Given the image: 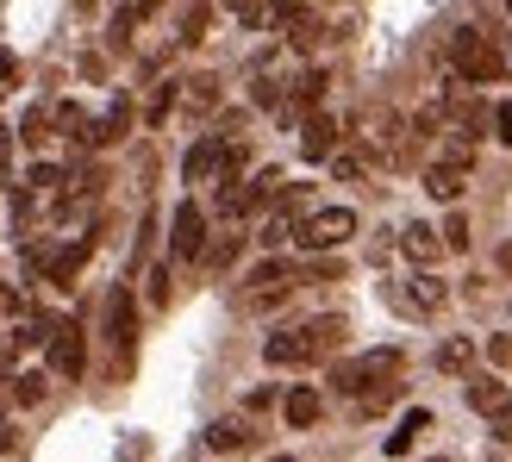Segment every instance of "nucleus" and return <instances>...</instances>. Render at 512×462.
Returning <instances> with one entry per match:
<instances>
[{
  "label": "nucleus",
  "instance_id": "nucleus-1",
  "mask_svg": "<svg viewBox=\"0 0 512 462\" xmlns=\"http://www.w3.org/2000/svg\"><path fill=\"white\" fill-rule=\"evenodd\" d=\"M450 63L463 82H500L506 75V57L494 50V38L481 32V25H456L450 32Z\"/></svg>",
  "mask_w": 512,
  "mask_h": 462
},
{
  "label": "nucleus",
  "instance_id": "nucleus-2",
  "mask_svg": "<svg viewBox=\"0 0 512 462\" xmlns=\"http://www.w3.org/2000/svg\"><path fill=\"white\" fill-rule=\"evenodd\" d=\"M394 375H400V350H369V356H350V363L331 369V388L363 400L369 388H381V381H394Z\"/></svg>",
  "mask_w": 512,
  "mask_h": 462
},
{
  "label": "nucleus",
  "instance_id": "nucleus-3",
  "mask_svg": "<svg viewBox=\"0 0 512 462\" xmlns=\"http://www.w3.org/2000/svg\"><path fill=\"white\" fill-rule=\"evenodd\" d=\"M356 238V213L350 207H313V213H306L300 225H294V244L300 250H338V244H350Z\"/></svg>",
  "mask_w": 512,
  "mask_h": 462
},
{
  "label": "nucleus",
  "instance_id": "nucleus-4",
  "mask_svg": "<svg viewBox=\"0 0 512 462\" xmlns=\"http://www.w3.org/2000/svg\"><path fill=\"white\" fill-rule=\"evenodd\" d=\"M319 338H313V325H294V331H269L263 338V363L269 369H300V363H319Z\"/></svg>",
  "mask_w": 512,
  "mask_h": 462
},
{
  "label": "nucleus",
  "instance_id": "nucleus-5",
  "mask_svg": "<svg viewBox=\"0 0 512 462\" xmlns=\"http://www.w3.org/2000/svg\"><path fill=\"white\" fill-rule=\"evenodd\" d=\"M169 256L175 263H194V256H207V213L194 207V200H182L169 219Z\"/></svg>",
  "mask_w": 512,
  "mask_h": 462
},
{
  "label": "nucleus",
  "instance_id": "nucleus-6",
  "mask_svg": "<svg viewBox=\"0 0 512 462\" xmlns=\"http://www.w3.org/2000/svg\"><path fill=\"white\" fill-rule=\"evenodd\" d=\"M50 375H82V363H88V338H82V325L75 319H57V331H50Z\"/></svg>",
  "mask_w": 512,
  "mask_h": 462
},
{
  "label": "nucleus",
  "instance_id": "nucleus-7",
  "mask_svg": "<svg viewBox=\"0 0 512 462\" xmlns=\"http://www.w3.org/2000/svg\"><path fill=\"white\" fill-rule=\"evenodd\" d=\"M88 250H94V238H82V244H63V250H32V263L50 275V281H57V288H69V281L75 275H82V263H88Z\"/></svg>",
  "mask_w": 512,
  "mask_h": 462
},
{
  "label": "nucleus",
  "instance_id": "nucleus-8",
  "mask_svg": "<svg viewBox=\"0 0 512 462\" xmlns=\"http://www.w3.org/2000/svg\"><path fill=\"white\" fill-rule=\"evenodd\" d=\"M225 150H232V138H219V132H207L188 157H182V175L188 182H213V175H225Z\"/></svg>",
  "mask_w": 512,
  "mask_h": 462
},
{
  "label": "nucleus",
  "instance_id": "nucleus-9",
  "mask_svg": "<svg viewBox=\"0 0 512 462\" xmlns=\"http://www.w3.org/2000/svg\"><path fill=\"white\" fill-rule=\"evenodd\" d=\"M331 150H338V125H331V113H306L300 119V157L306 163H331Z\"/></svg>",
  "mask_w": 512,
  "mask_h": 462
},
{
  "label": "nucleus",
  "instance_id": "nucleus-10",
  "mask_svg": "<svg viewBox=\"0 0 512 462\" xmlns=\"http://www.w3.org/2000/svg\"><path fill=\"white\" fill-rule=\"evenodd\" d=\"M132 331H138V306H132V288H113V294H107V338H113V350H119V356L132 350Z\"/></svg>",
  "mask_w": 512,
  "mask_h": 462
},
{
  "label": "nucleus",
  "instance_id": "nucleus-11",
  "mask_svg": "<svg viewBox=\"0 0 512 462\" xmlns=\"http://www.w3.org/2000/svg\"><path fill=\"white\" fill-rule=\"evenodd\" d=\"M463 188H469V169H463V163H444V157H438V163L425 169V194L444 200V207H456V200H463Z\"/></svg>",
  "mask_w": 512,
  "mask_h": 462
},
{
  "label": "nucleus",
  "instance_id": "nucleus-12",
  "mask_svg": "<svg viewBox=\"0 0 512 462\" xmlns=\"http://www.w3.org/2000/svg\"><path fill=\"white\" fill-rule=\"evenodd\" d=\"M394 300L406 306V313H438V306L450 300V288H444L438 275H413V281H406V288H400Z\"/></svg>",
  "mask_w": 512,
  "mask_h": 462
},
{
  "label": "nucleus",
  "instance_id": "nucleus-13",
  "mask_svg": "<svg viewBox=\"0 0 512 462\" xmlns=\"http://www.w3.org/2000/svg\"><path fill=\"white\" fill-rule=\"evenodd\" d=\"M400 250L413 256L419 269H431V263H438V256H444V231L419 219V225H406V231H400Z\"/></svg>",
  "mask_w": 512,
  "mask_h": 462
},
{
  "label": "nucleus",
  "instance_id": "nucleus-14",
  "mask_svg": "<svg viewBox=\"0 0 512 462\" xmlns=\"http://www.w3.org/2000/svg\"><path fill=\"white\" fill-rule=\"evenodd\" d=\"M256 444V431L244 425V419H213L207 425V450H219V456H238V450H250Z\"/></svg>",
  "mask_w": 512,
  "mask_h": 462
},
{
  "label": "nucleus",
  "instance_id": "nucleus-15",
  "mask_svg": "<svg viewBox=\"0 0 512 462\" xmlns=\"http://www.w3.org/2000/svg\"><path fill=\"white\" fill-rule=\"evenodd\" d=\"M319 413H325V400H319V388H288V400H281V419H288L294 431H306V425H319Z\"/></svg>",
  "mask_w": 512,
  "mask_h": 462
},
{
  "label": "nucleus",
  "instance_id": "nucleus-16",
  "mask_svg": "<svg viewBox=\"0 0 512 462\" xmlns=\"http://www.w3.org/2000/svg\"><path fill=\"white\" fill-rule=\"evenodd\" d=\"M125 132H132V100H113V107H107V119H100L94 125V132H88V150H100V144H113V138H125Z\"/></svg>",
  "mask_w": 512,
  "mask_h": 462
},
{
  "label": "nucleus",
  "instance_id": "nucleus-17",
  "mask_svg": "<svg viewBox=\"0 0 512 462\" xmlns=\"http://www.w3.org/2000/svg\"><path fill=\"white\" fill-rule=\"evenodd\" d=\"M463 394H469V406H475V413H488V419H494L500 406L512 400V394L500 388V375H469V388H463Z\"/></svg>",
  "mask_w": 512,
  "mask_h": 462
},
{
  "label": "nucleus",
  "instance_id": "nucleus-18",
  "mask_svg": "<svg viewBox=\"0 0 512 462\" xmlns=\"http://www.w3.org/2000/svg\"><path fill=\"white\" fill-rule=\"evenodd\" d=\"M431 363H438V375H469L475 369V338H444Z\"/></svg>",
  "mask_w": 512,
  "mask_h": 462
},
{
  "label": "nucleus",
  "instance_id": "nucleus-19",
  "mask_svg": "<svg viewBox=\"0 0 512 462\" xmlns=\"http://www.w3.org/2000/svg\"><path fill=\"white\" fill-rule=\"evenodd\" d=\"M325 82H331L325 69H306L300 82L288 88V107H294V113H319V100H325Z\"/></svg>",
  "mask_w": 512,
  "mask_h": 462
},
{
  "label": "nucleus",
  "instance_id": "nucleus-20",
  "mask_svg": "<svg viewBox=\"0 0 512 462\" xmlns=\"http://www.w3.org/2000/svg\"><path fill=\"white\" fill-rule=\"evenodd\" d=\"M269 213H281V219H306V213H313V188H300V182H288V188H281L275 200H269Z\"/></svg>",
  "mask_w": 512,
  "mask_h": 462
},
{
  "label": "nucleus",
  "instance_id": "nucleus-21",
  "mask_svg": "<svg viewBox=\"0 0 512 462\" xmlns=\"http://www.w3.org/2000/svg\"><path fill=\"white\" fill-rule=\"evenodd\" d=\"M263 288H294V269L281 263V256H269V263L250 269V288H244V294H263Z\"/></svg>",
  "mask_w": 512,
  "mask_h": 462
},
{
  "label": "nucleus",
  "instance_id": "nucleus-22",
  "mask_svg": "<svg viewBox=\"0 0 512 462\" xmlns=\"http://www.w3.org/2000/svg\"><path fill=\"white\" fill-rule=\"evenodd\" d=\"M281 32H288V44H294V50H319V38H325V19H319V13H300V19H288V25H281Z\"/></svg>",
  "mask_w": 512,
  "mask_h": 462
},
{
  "label": "nucleus",
  "instance_id": "nucleus-23",
  "mask_svg": "<svg viewBox=\"0 0 512 462\" xmlns=\"http://www.w3.org/2000/svg\"><path fill=\"white\" fill-rule=\"evenodd\" d=\"M7 394H13L19 406H38V400L50 394V375H44V369H19V375H13V388H7Z\"/></svg>",
  "mask_w": 512,
  "mask_h": 462
},
{
  "label": "nucleus",
  "instance_id": "nucleus-24",
  "mask_svg": "<svg viewBox=\"0 0 512 462\" xmlns=\"http://www.w3.org/2000/svg\"><path fill=\"white\" fill-rule=\"evenodd\" d=\"M331 175H338V182H363L369 157H363V150H331Z\"/></svg>",
  "mask_w": 512,
  "mask_h": 462
},
{
  "label": "nucleus",
  "instance_id": "nucleus-25",
  "mask_svg": "<svg viewBox=\"0 0 512 462\" xmlns=\"http://www.w3.org/2000/svg\"><path fill=\"white\" fill-rule=\"evenodd\" d=\"M250 100H256V107H288V88H281L269 69H256V82H250Z\"/></svg>",
  "mask_w": 512,
  "mask_h": 462
},
{
  "label": "nucleus",
  "instance_id": "nucleus-26",
  "mask_svg": "<svg viewBox=\"0 0 512 462\" xmlns=\"http://www.w3.org/2000/svg\"><path fill=\"white\" fill-rule=\"evenodd\" d=\"M188 107H200V113L219 107V75H188Z\"/></svg>",
  "mask_w": 512,
  "mask_h": 462
},
{
  "label": "nucleus",
  "instance_id": "nucleus-27",
  "mask_svg": "<svg viewBox=\"0 0 512 462\" xmlns=\"http://www.w3.org/2000/svg\"><path fill=\"white\" fill-rule=\"evenodd\" d=\"M425 425H431V413H406V419H400V431L388 438V456H406V450H413V438H419Z\"/></svg>",
  "mask_w": 512,
  "mask_h": 462
},
{
  "label": "nucleus",
  "instance_id": "nucleus-28",
  "mask_svg": "<svg viewBox=\"0 0 512 462\" xmlns=\"http://www.w3.org/2000/svg\"><path fill=\"white\" fill-rule=\"evenodd\" d=\"M394 400H400V381H381V388H369V394L356 400V406H363V419H375V413H388Z\"/></svg>",
  "mask_w": 512,
  "mask_h": 462
},
{
  "label": "nucleus",
  "instance_id": "nucleus-29",
  "mask_svg": "<svg viewBox=\"0 0 512 462\" xmlns=\"http://www.w3.org/2000/svg\"><path fill=\"white\" fill-rule=\"evenodd\" d=\"M57 182H69V175H63L57 163H32V169H25V188H32V194H50Z\"/></svg>",
  "mask_w": 512,
  "mask_h": 462
},
{
  "label": "nucleus",
  "instance_id": "nucleus-30",
  "mask_svg": "<svg viewBox=\"0 0 512 462\" xmlns=\"http://www.w3.org/2000/svg\"><path fill=\"white\" fill-rule=\"evenodd\" d=\"M238 250H244V231H225V238L207 250V263H213V269H232V263H238Z\"/></svg>",
  "mask_w": 512,
  "mask_h": 462
},
{
  "label": "nucleus",
  "instance_id": "nucleus-31",
  "mask_svg": "<svg viewBox=\"0 0 512 462\" xmlns=\"http://www.w3.org/2000/svg\"><path fill=\"white\" fill-rule=\"evenodd\" d=\"M207 25H213V7L200 0V7H188V19H182V44H200V38H207Z\"/></svg>",
  "mask_w": 512,
  "mask_h": 462
},
{
  "label": "nucleus",
  "instance_id": "nucleus-32",
  "mask_svg": "<svg viewBox=\"0 0 512 462\" xmlns=\"http://www.w3.org/2000/svg\"><path fill=\"white\" fill-rule=\"evenodd\" d=\"M438 231H444V250H469V244H475V231H469V219H463V213H450Z\"/></svg>",
  "mask_w": 512,
  "mask_h": 462
},
{
  "label": "nucleus",
  "instance_id": "nucleus-33",
  "mask_svg": "<svg viewBox=\"0 0 512 462\" xmlns=\"http://www.w3.org/2000/svg\"><path fill=\"white\" fill-rule=\"evenodd\" d=\"M19 138H25V144H44V138H50V113H44V107H32V113L19 119Z\"/></svg>",
  "mask_w": 512,
  "mask_h": 462
},
{
  "label": "nucleus",
  "instance_id": "nucleus-34",
  "mask_svg": "<svg viewBox=\"0 0 512 462\" xmlns=\"http://www.w3.org/2000/svg\"><path fill=\"white\" fill-rule=\"evenodd\" d=\"M256 238H263L269 250H275V244H288V238H294V219H281V213H269V219H263V231H256Z\"/></svg>",
  "mask_w": 512,
  "mask_h": 462
},
{
  "label": "nucleus",
  "instance_id": "nucleus-35",
  "mask_svg": "<svg viewBox=\"0 0 512 462\" xmlns=\"http://www.w3.org/2000/svg\"><path fill=\"white\" fill-rule=\"evenodd\" d=\"M169 107H175V82H163L157 94H150V113H144V119H150V125H163V119H169Z\"/></svg>",
  "mask_w": 512,
  "mask_h": 462
},
{
  "label": "nucleus",
  "instance_id": "nucleus-36",
  "mask_svg": "<svg viewBox=\"0 0 512 462\" xmlns=\"http://www.w3.org/2000/svg\"><path fill=\"white\" fill-rule=\"evenodd\" d=\"M13 88H19V57H13L7 44H0V100H7Z\"/></svg>",
  "mask_w": 512,
  "mask_h": 462
},
{
  "label": "nucleus",
  "instance_id": "nucleus-37",
  "mask_svg": "<svg viewBox=\"0 0 512 462\" xmlns=\"http://www.w3.org/2000/svg\"><path fill=\"white\" fill-rule=\"evenodd\" d=\"M150 300H157V306H169V263H157V269H150Z\"/></svg>",
  "mask_w": 512,
  "mask_h": 462
},
{
  "label": "nucleus",
  "instance_id": "nucleus-38",
  "mask_svg": "<svg viewBox=\"0 0 512 462\" xmlns=\"http://www.w3.org/2000/svg\"><path fill=\"white\" fill-rule=\"evenodd\" d=\"M494 138L512 144V100H500V107H494Z\"/></svg>",
  "mask_w": 512,
  "mask_h": 462
},
{
  "label": "nucleus",
  "instance_id": "nucleus-39",
  "mask_svg": "<svg viewBox=\"0 0 512 462\" xmlns=\"http://www.w3.org/2000/svg\"><path fill=\"white\" fill-rule=\"evenodd\" d=\"M494 431H500V438H512V400H506L500 413H494Z\"/></svg>",
  "mask_w": 512,
  "mask_h": 462
},
{
  "label": "nucleus",
  "instance_id": "nucleus-40",
  "mask_svg": "<svg viewBox=\"0 0 512 462\" xmlns=\"http://www.w3.org/2000/svg\"><path fill=\"white\" fill-rule=\"evenodd\" d=\"M488 356H494V363H512V338H494V344H488Z\"/></svg>",
  "mask_w": 512,
  "mask_h": 462
},
{
  "label": "nucleus",
  "instance_id": "nucleus-41",
  "mask_svg": "<svg viewBox=\"0 0 512 462\" xmlns=\"http://www.w3.org/2000/svg\"><path fill=\"white\" fill-rule=\"evenodd\" d=\"M13 444H19V431H13V425H0V456H7Z\"/></svg>",
  "mask_w": 512,
  "mask_h": 462
},
{
  "label": "nucleus",
  "instance_id": "nucleus-42",
  "mask_svg": "<svg viewBox=\"0 0 512 462\" xmlns=\"http://www.w3.org/2000/svg\"><path fill=\"white\" fill-rule=\"evenodd\" d=\"M157 7H163V0H132V13H138V19H150Z\"/></svg>",
  "mask_w": 512,
  "mask_h": 462
},
{
  "label": "nucleus",
  "instance_id": "nucleus-43",
  "mask_svg": "<svg viewBox=\"0 0 512 462\" xmlns=\"http://www.w3.org/2000/svg\"><path fill=\"white\" fill-rule=\"evenodd\" d=\"M0 306H13V313H19V306H25V300H19V294L7 288V281H0Z\"/></svg>",
  "mask_w": 512,
  "mask_h": 462
},
{
  "label": "nucleus",
  "instance_id": "nucleus-44",
  "mask_svg": "<svg viewBox=\"0 0 512 462\" xmlns=\"http://www.w3.org/2000/svg\"><path fill=\"white\" fill-rule=\"evenodd\" d=\"M269 462H300V456H269Z\"/></svg>",
  "mask_w": 512,
  "mask_h": 462
},
{
  "label": "nucleus",
  "instance_id": "nucleus-45",
  "mask_svg": "<svg viewBox=\"0 0 512 462\" xmlns=\"http://www.w3.org/2000/svg\"><path fill=\"white\" fill-rule=\"evenodd\" d=\"M82 7H94V0H82Z\"/></svg>",
  "mask_w": 512,
  "mask_h": 462
},
{
  "label": "nucleus",
  "instance_id": "nucleus-46",
  "mask_svg": "<svg viewBox=\"0 0 512 462\" xmlns=\"http://www.w3.org/2000/svg\"><path fill=\"white\" fill-rule=\"evenodd\" d=\"M232 7H244V0H232Z\"/></svg>",
  "mask_w": 512,
  "mask_h": 462
},
{
  "label": "nucleus",
  "instance_id": "nucleus-47",
  "mask_svg": "<svg viewBox=\"0 0 512 462\" xmlns=\"http://www.w3.org/2000/svg\"><path fill=\"white\" fill-rule=\"evenodd\" d=\"M506 13H512V0H506Z\"/></svg>",
  "mask_w": 512,
  "mask_h": 462
}]
</instances>
